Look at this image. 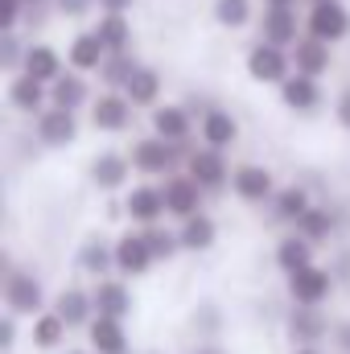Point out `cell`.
Wrapping results in <instances>:
<instances>
[{
    "instance_id": "6da1fadb",
    "label": "cell",
    "mask_w": 350,
    "mask_h": 354,
    "mask_svg": "<svg viewBox=\"0 0 350 354\" xmlns=\"http://www.w3.org/2000/svg\"><path fill=\"white\" fill-rule=\"evenodd\" d=\"M288 66H293V58H288L280 46H272V41H260V46L248 54V75H252L256 83H284V79H288Z\"/></svg>"
},
{
    "instance_id": "7a4b0ae2",
    "label": "cell",
    "mask_w": 350,
    "mask_h": 354,
    "mask_svg": "<svg viewBox=\"0 0 350 354\" xmlns=\"http://www.w3.org/2000/svg\"><path fill=\"white\" fill-rule=\"evenodd\" d=\"M350 33V12L338 4V0H326V4H313V12H309V37H317V41H342Z\"/></svg>"
},
{
    "instance_id": "3957f363",
    "label": "cell",
    "mask_w": 350,
    "mask_h": 354,
    "mask_svg": "<svg viewBox=\"0 0 350 354\" xmlns=\"http://www.w3.org/2000/svg\"><path fill=\"white\" fill-rule=\"evenodd\" d=\"M330 288H334V280H330V272L326 268H301V272H293L288 276V292H293V301L297 305H322L326 297H330Z\"/></svg>"
},
{
    "instance_id": "277c9868",
    "label": "cell",
    "mask_w": 350,
    "mask_h": 354,
    "mask_svg": "<svg viewBox=\"0 0 350 354\" xmlns=\"http://www.w3.org/2000/svg\"><path fill=\"white\" fill-rule=\"evenodd\" d=\"M4 305L8 313H37L42 309V284L29 272H12L4 284Z\"/></svg>"
},
{
    "instance_id": "5b68a950",
    "label": "cell",
    "mask_w": 350,
    "mask_h": 354,
    "mask_svg": "<svg viewBox=\"0 0 350 354\" xmlns=\"http://www.w3.org/2000/svg\"><path fill=\"white\" fill-rule=\"evenodd\" d=\"M153 264H157V260H153V248H149L145 235H124V239L116 243V268H120L124 276H145Z\"/></svg>"
},
{
    "instance_id": "8992f818",
    "label": "cell",
    "mask_w": 350,
    "mask_h": 354,
    "mask_svg": "<svg viewBox=\"0 0 350 354\" xmlns=\"http://www.w3.org/2000/svg\"><path fill=\"white\" fill-rule=\"evenodd\" d=\"M91 120L99 132H124L132 124V103L128 95H99V103L91 107Z\"/></svg>"
},
{
    "instance_id": "52a82bcc",
    "label": "cell",
    "mask_w": 350,
    "mask_h": 354,
    "mask_svg": "<svg viewBox=\"0 0 350 354\" xmlns=\"http://www.w3.org/2000/svg\"><path fill=\"white\" fill-rule=\"evenodd\" d=\"M161 194H165V206L181 214V218H194L198 214V202H202V185L194 181V177H169L165 185H161Z\"/></svg>"
},
{
    "instance_id": "ba28073f",
    "label": "cell",
    "mask_w": 350,
    "mask_h": 354,
    "mask_svg": "<svg viewBox=\"0 0 350 354\" xmlns=\"http://www.w3.org/2000/svg\"><path fill=\"white\" fill-rule=\"evenodd\" d=\"M231 185H235V194H239L243 202H264V198H276V181H272V174H268V169H260V165H243V169H235Z\"/></svg>"
},
{
    "instance_id": "9c48e42d",
    "label": "cell",
    "mask_w": 350,
    "mask_h": 354,
    "mask_svg": "<svg viewBox=\"0 0 350 354\" xmlns=\"http://www.w3.org/2000/svg\"><path fill=\"white\" fill-rule=\"evenodd\" d=\"M293 66H297V75H309V79L326 75L330 71V46L317 37H301L293 46Z\"/></svg>"
},
{
    "instance_id": "30bf717a",
    "label": "cell",
    "mask_w": 350,
    "mask_h": 354,
    "mask_svg": "<svg viewBox=\"0 0 350 354\" xmlns=\"http://www.w3.org/2000/svg\"><path fill=\"white\" fill-rule=\"evenodd\" d=\"M21 66H25V75L37 79V83H58V79H62V58H58V50H50V46H29V50L21 54Z\"/></svg>"
},
{
    "instance_id": "8fae6325",
    "label": "cell",
    "mask_w": 350,
    "mask_h": 354,
    "mask_svg": "<svg viewBox=\"0 0 350 354\" xmlns=\"http://www.w3.org/2000/svg\"><path fill=\"white\" fill-rule=\"evenodd\" d=\"M37 136L46 140V145H71L75 136H79V124H75V111H62V107H50V111H42V120H37Z\"/></svg>"
},
{
    "instance_id": "7c38bea8",
    "label": "cell",
    "mask_w": 350,
    "mask_h": 354,
    "mask_svg": "<svg viewBox=\"0 0 350 354\" xmlns=\"http://www.w3.org/2000/svg\"><path fill=\"white\" fill-rule=\"evenodd\" d=\"M132 165H136L140 174H165V169L174 165V145L161 140V136L140 140V145L132 149Z\"/></svg>"
},
{
    "instance_id": "4fadbf2b",
    "label": "cell",
    "mask_w": 350,
    "mask_h": 354,
    "mask_svg": "<svg viewBox=\"0 0 350 354\" xmlns=\"http://www.w3.org/2000/svg\"><path fill=\"white\" fill-rule=\"evenodd\" d=\"M124 210H128L136 223H157L169 206H165V194H161V189H153V185H136V189L128 194Z\"/></svg>"
},
{
    "instance_id": "5bb4252c",
    "label": "cell",
    "mask_w": 350,
    "mask_h": 354,
    "mask_svg": "<svg viewBox=\"0 0 350 354\" xmlns=\"http://www.w3.org/2000/svg\"><path fill=\"white\" fill-rule=\"evenodd\" d=\"M91 301H95L99 317H120L124 322V313L132 309V297H128V288L120 280H99V288L91 292Z\"/></svg>"
},
{
    "instance_id": "9a60e30c",
    "label": "cell",
    "mask_w": 350,
    "mask_h": 354,
    "mask_svg": "<svg viewBox=\"0 0 350 354\" xmlns=\"http://www.w3.org/2000/svg\"><path fill=\"white\" fill-rule=\"evenodd\" d=\"M91 346L99 354H124L128 351V334H124L120 317H99L95 313V322H91Z\"/></svg>"
},
{
    "instance_id": "2e32d148",
    "label": "cell",
    "mask_w": 350,
    "mask_h": 354,
    "mask_svg": "<svg viewBox=\"0 0 350 354\" xmlns=\"http://www.w3.org/2000/svg\"><path fill=\"white\" fill-rule=\"evenodd\" d=\"M190 177H194L202 189H214V185L227 181V161L219 157V149H202V153L190 157Z\"/></svg>"
},
{
    "instance_id": "e0dca14e",
    "label": "cell",
    "mask_w": 350,
    "mask_h": 354,
    "mask_svg": "<svg viewBox=\"0 0 350 354\" xmlns=\"http://www.w3.org/2000/svg\"><path fill=\"white\" fill-rule=\"evenodd\" d=\"M264 41L272 46H297V12L293 8H268L264 12Z\"/></svg>"
},
{
    "instance_id": "ac0fdd59",
    "label": "cell",
    "mask_w": 350,
    "mask_h": 354,
    "mask_svg": "<svg viewBox=\"0 0 350 354\" xmlns=\"http://www.w3.org/2000/svg\"><path fill=\"white\" fill-rule=\"evenodd\" d=\"M107 62V46L99 41V33H79L71 41V66L83 75V71H99Z\"/></svg>"
},
{
    "instance_id": "d6986e66",
    "label": "cell",
    "mask_w": 350,
    "mask_h": 354,
    "mask_svg": "<svg viewBox=\"0 0 350 354\" xmlns=\"http://www.w3.org/2000/svg\"><path fill=\"white\" fill-rule=\"evenodd\" d=\"M202 136H206V145H210V149H223V145H231V140L239 136V124H235V115H231V111L210 107V111L202 115Z\"/></svg>"
},
{
    "instance_id": "ffe728a7",
    "label": "cell",
    "mask_w": 350,
    "mask_h": 354,
    "mask_svg": "<svg viewBox=\"0 0 350 354\" xmlns=\"http://www.w3.org/2000/svg\"><path fill=\"white\" fill-rule=\"evenodd\" d=\"M288 334H293V342L313 346V342H322L326 322H322V313H317L313 305H301V309H293V317H288Z\"/></svg>"
},
{
    "instance_id": "44dd1931",
    "label": "cell",
    "mask_w": 350,
    "mask_h": 354,
    "mask_svg": "<svg viewBox=\"0 0 350 354\" xmlns=\"http://www.w3.org/2000/svg\"><path fill=\"white\" fill-rule=\"evenodd\" d=\"M317 79H309V75H288L284 83H280V99H284V107H293V111H309L313 103H317Z\"/></svg>"
},
{
    "instance_id": "7402d4cb",
    "label": "cell",
    "mask_w": 350,
    "mask_h": 354,
    "mask_svg": "<svg viewBox=\"0 0 350 354\" xmlns=\"http://www.w3.org/2000/svg\"><path fill=\"white\" fill-rule=\"evenodd\" d=\"M276 264L284 268L288 276L301 272V268H313V243L305 235H288L280 248H276Z\"/></svg>"
},
{
    "instance_id": "603a6c76",
    "label": "cell",
    "mask_w": 350,
    "mask_h": 354,
    "mask_svg": "<svg viewBox=\"0 0 350 354\" xmlns=\"http://www.w3.org/2000/svg\"><path fill=\"white\" fill-rule=\"evenodd\" d=\"M83 99H87V83H83L79 71H71V75H62L58 83H50V103L62 107V111H75Z\"/></svg>"
},
{
    "instance_id": "cb8c5ba5",
    "label": "cell",
    "mask_w": 350,
    "mask_h": 354,
    "mask_svg": "<svg viewBox=\"0 0 350 354\" xmlns=\"http://www.w3.org/2000/svg\"><path fill=\"white\" fill-rule=\"evenodd\" d=\"M153 132L161 136V140H185V132H190V115H185V107H157L153 111Z\"/></svg>"
},
{
    "instance_id": "d4e9b609",
    "label": "cell",
    "mask_w": 350,
    "mask_h": 354,
    "mask_svg": "<svg viewBox=\"0 0 350 354\" xmlns=\"http://www.w3.org/2000/svg\"><path fill=\"white\" fill-rule=\"evenodd\" d=\"M91 177H95L99 189H120V185L128 181V161H124L120 153H103V157H95Z\"/></svg>"
},
{
    "instance_id": "484cf974",
    "label": "cell",
    "mask_w": 350,
    "mask_h": 354,
    "mask_svg": "<svg viewBox=\"0 0 350 354\" xmlns=\"http://www.w3.org/2000/svg\"><path fill=\"white\" fill-rule=\"evenodd\" d=\"M91 309H95V301H91L83 288H66V292H58V305H54V313L66 322V326H83L91 317Z\"/></svg>"
},
{
    "instance_id": "4316f807",
    "label": "cell",
    "mask_w": 350,
    "mask_h": 354,
    "mask_svg": "<svg viewBox=\"0 0 350 354\" xmlns=\"http://www.w3.org/2000/svg\"><path fill=\"white\" fill-rule=\"evenodd\" d=\"M95 33H99V41L107 46V54H124V46H128V37H132V25L124 21V12H103Z\"/></svg>"
},
{
    "instance_id": "83f0119b",
    "label": "cell",
    "mask_w": 350,
    "mask_h": 354,
    "mask_svg": "<svg viewBox=\"0 0 350 354\" xmlns=\"http://www.w3.org/2000/svg\"><path fill=\"white\" fill-rule=\"evenodd\" d=\"M124 95H128V103H132V107H149V103H157V95H161V79H157V71L140 66V71L128 79Z\"/></svg>"
},
{
    "instance_id": "f1b7e54d",
    "label": "cell",
    "mask_w": 350,
    "mask_h": 354,
    "mask_svg": "<svg viewBox=\"0 0 350 354\" xmlns=\"http://www.w3.org/2000/svg\"><path fill=\"white\" fill-rule=\"evenodd\" d=\"M8 99H12V107H21V111H37V107L50 99V91H46V83H37V79L21 75V79H12Z\"/></svg>"
},
{
    "instance_id": "f546056e",
    "label": "cell",
    "mask_w": 350,
    "mask_h": 354,
    "mask_svg": "<svg viewBox=\"0 0 350 354\" xmlns=\"http://www.w3.org/2000/svg\"><path fill=\"white\" fill-rule=\"evenodd\" d=\"M177 239H181V248H190V252H206V248L214 243V223H210L206 214H194V218H185V227L177 231Z\"/></svg>"
},
{
    "instance_id": "4dcf8cb0",
    "label": "cell",
    "mask_w": 350,
    "mask_h": 354,
    "mask_svg": "<svg viewBox=\"0 0 350 354\" xmlns=\"http://www.w3.org/2000/svg\"><path fill=\"white\" fill-rule=\"evenodd\" d=\"M66 322L58 317V313H37V322H33V342L42 346V351H54V346H62L66 342Z\"/></svg>"
},
{
    "instance_id": "1f68e13d",
    "label": "cell",
    "mask_w": 350,
    "mask_h": 354,
    "mask_svg": "<svg viewBox=\"0 0 350 354\" xmlns=\"http://www.w3.org/2000/svg\"><path fill=\"white\" fill-rule=\"evenodd\" d=\"M79 264H83V272H91V276H103L107 268H116V248H107L103 239H87L83 252H79Z\"/></svg>"
},
{
    "instance_id": "d6a6232c",
    "label": "cell",
    "mask_w": 350,
    "mask_h": 354,
    "mask_svg": "<svg viewBox=\"0 0 350 354\" xmlns=\"http://www.w3.org/2000/svg\"><path fill=\"white\" fill-rule=\"evenodd\" d=\"M330 231H334V214H330V210H317V206H309V210L297 218V235H305L309 243H317V239H330Z\"/></svg>"
},
{
    "instance_id": "836d02e7",
    "label": "cell",
    "mask_w": 350,
    "mask_h": 354,
    "mask_svg": "<svg viewBox=\"0 0 350 354\" xmlns=\"http://www.w3.org/2000/svg\"><path fill=\"white\" fill-rule=\"evenodd\" d=\"M305 210H309V194H305L301 185H288V189H280V194H276V214H280V218L297 223Z\"/></svg>"
},
{
    "instance_id": "e575fe53",
    "label": "cell",
    "mask_w": 350,
    "mask_h": 354,
    "mask_svg": "<svg viewBox=\"0 0 350 354\" xmlns=\"http://www.w3.org/2000/svg\"><path fill=\"white\" fill-rule=\"evenodd\" d=\"M248 17H252L248 0H214V21L223 29H239V25H248Z\"/></svg>"
},
{
    "instance_id": "d590c367",
    "label": "cell",
    "mask_w": 350,
    "mask_h": 354,
    "mask_svg": "<svg viewBox=\"0 0 350 354\" xmlns=\"http://www.w3.org/2000/svg\"><path fill=\"white\" fill-rule=\"evenodd\" d=\"M136 71H140V66H136L128 54H111V58L103 62V79H107L111 87H128V79H132Z\"/></svg>"
},
{
    "instance_id": "8d00e7d4",
    "label": "cell",
    "mask_w": 350,
    "mask_h": 354,
    "mask_svg": "<svg viewBox=\"0 0 350 354\" xmlns=\"http://www.w3.org/2000/svg\"><path fill=\"white\" fill-rule=\"evenodd\" d=\"M145 239H149V248H153V260H174V252L181 248V239L169 235L165 227H149V231H145Z\"/></svg>"
},
{
    "instance_id": "74e56055",
    "label": "cell",
    "mask_w": 350,
    "mask_h": 354,
    "mask_svg": "<svg viewBox=\"0 0 350 354\" xmlns=\"http://www.w3.org/2000/svg\"><path fill=\"white\" fill-rule=\"evenodd\" d=\"M21 4H25V0H0V29H4V33H12V29H17Z\"/></svg>"
},
{
    "instance_id": "f35d334b",
    "label": "cell",
    "mask_w": 350,
    "mask_h": 354,
    "mask_svg": "<svg viewBox=\"0 0 350 354\" xmlns=\"http://www.w3.org/2000/svg\"><path fill=\"white\" fill-rule=\"evenodd\" d=\"M95 0H58V8H62V17H83Z\"/></svg>"
},
{
    "instance_id": "ab89813d",
    "label": "cell",
    "mask_w": 350,
    "mask_h": 354,
    "mask_svg": "<svg viewBox=\"0 0 350 354\" xmlns=\"http://www.w3.org/2000/svg\"><path fill=\"white\" fill-rule=\"evenodd\" d=\"M12 338H17V326H12V317H4V322H0V346L8 351V346H12Z\"/></svg>"
},
{
    "instance_id": "60d3db41",
    "label": "cell",
    "mask_w": 350,
    "mask_h": 354,
    "mask_svg": "<svg viewBox=\"0 0 350 354\" xmlns=\"http://www.w3.org/2000/svg\"><path fill=\"white\" fill-rule=\"evenodd\" d=\"M338 124L350 128V91H342V99H338Z\"/></svg>"
},
{
    "instance_id": "b9f144b4",
    "label": "cell",
    "mask_w": 350,
    "mask_h": 354,
    "mask_svg": "<svg viewBox=\"0 0 350 354\" xmlns=\"http://www.w3.org/2000/svg\"><path fill=\"white\" fill-rule=\"evenodd\" d=\"M103 12H124V8H132V0H95Z\"/></svg>"
},
{
    "instance_id": "7bdbcfd3",
    "label": "cell",
    "mask_w": 350,
    "mask_h": 354,
    "mask_svg": "<svg viewBox=\"0 0 350 354\" xmlns=\"http://www.w3.org/2000/svg\"><path fill=\"white\" fill-rule=\"evenodd\" d=\"M4 66H17V46H12V37H4Z\"/></svg>"
},
{
    "instance_id": "ee69618b",
    "label": "cell",
    "mask_w": 350,
    "mask_h": 354,
    "mask_svg": "<svg viewBox=\"0 0 350 354\" xmlns=\"http://www.w3.org/2000/svg\"><path fill=\"white\" fill-rule=\"evenodd\" d=\"M297 0H268V8H293Z\"/></svg>"
},
{
    "instance_id": "f6af8a7d",
    "label": "cell",
    "mask_w": 350,
    "mask_h": 354,
    "mask_svg": "<svg viewBox=\"0 0 350 354\" xmlns=\"http://www.w3.org/2000/svg\"><path fill=\"white\" fill-rule=\"evenodd\" d=\"M293 354H322V351H317V346H297Z\"/></svg>"
},
{
    "instance_id": "bcb514c9",
    "label": "cell",
    "mask_w": 350,
    "mask_h": 354,
    "mask_svg": "<svg viewBox=\"0 0 350 354\" xmlns=\"http://www.w3.org/2000/svg\"><path fill=\"white\" fill-rule=\"evenodd\" d=\"M309 4H326V0H309Z\"/></svg>"
},
{
    "instance_id": "7dc6e473",
    "label": "cell",
    "mask_w": 350,
    "mask_h": 354,
    "mask_svg": "<svg viewBox=\"0 0 350 354\" xmlns=\"http://www.w3.org/2000/svg\"><path fill=\"white\" fill-rule=\"evenodd\" d=\"M71 354H87V351H71Z\"/></svg>"
},
{
    "instance_id": "c3c4849f",
    "label": "cell",
    "mask_w": 350,
    "mask_h": 354,
    "mask_svg": "<svg viewBox=\"0 0 350 354\" xmlns=\"http://www.w3.org/2000/svg\"><path fill=\"white\" fill-rule=\"evenodd\" d=\"M29 4H42V0H29Z\"/></svg>"
},
{
    "instance_id": "681fc988",
    "label": "cell",
    "mask_w": 350,
    "mask_h": 354,
    "mask_svg": "<svg viewBox=\"0 0 350 354\" xmlns=\"http://www.w3.org/2000/svg\"><path fill=\"white\" fill-rule=\"evenodd\" d=\"M206 354H214V351H206Z\"/></svg>"
}]
</instances>
